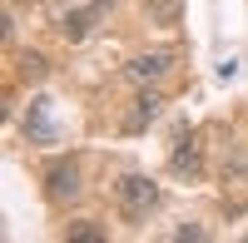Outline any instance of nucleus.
Returning a JSON list of instances; mask_svg holds the SVG:
<instances>
[{"label": "nucleus", "instance_id": "f257e3e1", "mask_svg": "<svg viewBox=\"0 0 248 243\" xmlns=\"http://www.w3.org/2000/svg\"><path fill=\"white\" fill-rule=\"evenodd\" d=\"M159 204V184L144 174H119L114 179V209L124 213V224H144Z\"/></svg>", "mask_w": 248, "mask_h": 243}, {"label": "nucleus", "instance_id": "f03ea898", "mask_svg": "<svg viewBox=\"0 0 248 243\" xmlns=\"http://www.w3.org/2000/svg\"><path fill=\"white\" fill-rule=\"evenodd\" d=\"M109 15H114V0H90V5H79V10H65V15H60V35H65L70 45H79V40H90Z\"/></svg>", "mask_w": 248, "mask_h": 243}, {"label": "nucleus", "instance_id": "7ed1b4c3", "mask_svg": "<svg viewBox=\"0 0 248 243\" xmlns=\"http://www.w3.org/2000/svg\"><path fill=\"white\" fill-rule=\"evenodd\" d=\"M79 194H85L79 164H75V159H60V164L45 174V198H50V204H75Z\"/></svg>", "mask_w": 248, "mask_h": 243}, {"label": "nucleus", "instance_id": "20e7f679", "mask_svg": "<svg viewBox=\"0 0 248 243\" xmlns=\"http://www.w3.org/2000/svg\"><path fill=\"white\" fill-rule=\"evenodd\" d=\"M174 70V50H149V55H134L129 65H124V79L129 85H154Z\"/></svg>", "mask_w": 248, "mask_h": 243}, {"label": "nucleus", "instance_id": "39448f33", "mask_svg": "<svg viewBox=\"0 0 248 243\" xmlns=\"http://www.w3.org/2000/svg\"><path fill=\"white\" fill-rule=\"evenodd\" d=\"M50 105H55L50 94H35V99H30V109H25V134H30V144H60V129H55Z\"/></svg>", "mask_w": 248, "mask_h": 243}, {"label": "nucleus", "instance_id": "423d86ee", "mask_svg": "<svg viewBox=\"0 0 248 243\" xmlns=\"http://www.w3.org/2000/svg\"><path fill=\"white\" fill-rule=\"evenodd\" d=\"M169 174L174 179H189V184L203 174V149H199V139H189L184 129H179V144H174V159H169Z\"/></svg>", "mask_w": 248, "mask_h": 243}, {"label": "nucleus", "instance_id": "0eeeda50", "mask_svg": "<svg viewBox=\"0 0 248 243\" xmlns=\"http://www.w3.org/2000/svg\"><path fill=\"white\" fill-rule=\"evenodd\" d=\"M159 109H164V99H159V94H139V99H134V109H129V119H124V129H129V134L149 129L154 119H159Z\"/></svg>", "mask_w": 248, "mask_h": 243}, {"label": "nucleus", "instance_id": "6e6552de", "mask_svg": "<svg viewBox=\"0 0 248 243\" xmlns=\"http://www.w3.org/2000/svg\"><path fill=\"white\" fill-rule=\"evenodd\" d=\"M149 15L159 20V25H174L179 20V0H149Z\"/></svg>", "mask_w": 248, "mask_h": 243}, {"label": "nucleus", "instance_id": "1a4fd4ad", "mask_svg": "<svg viewBox=\"0 0 248 243\" xmlns=\"http://www.w3.org/2000/svg\"><path fill=\"white\" fill-rule=\"evenodd\" d=\"M174 238H179V243H189V238L199 243V238H209V228H199V224H184V228H174Z\"/></svg>", "mask_w": 248, "mask_h": 243}, {"label": "nucleus", "instance_id": "9d476101", "mask_svg": "<svg viewBox=\"0 0 248 243\" xmlns=\"http://www.w3.org/2000/svg\"><path fill=\"white\" fill-rule=\"evenodd\" d=\"M20 75H25V79H40V75H45V60H40V55H25V70H20Z\"/></svg>", "mask_w": 248, "mask_h": 243}, {"label": "nucleus", "instance_id": "9b49d317", "mask_svg": "<svg viewBox=\"0 0 248 243\" xmlns=\"http://www.w3.org/2000/svg\"><path fill=\"white\" fill-rule=\"evenodd\" d=\"M70 238H90V243H99V238H105V233H99L94 224H75V228H70Z\"/></svg>", "mask_w": 248, "mask_h": 243}]
</instances>
